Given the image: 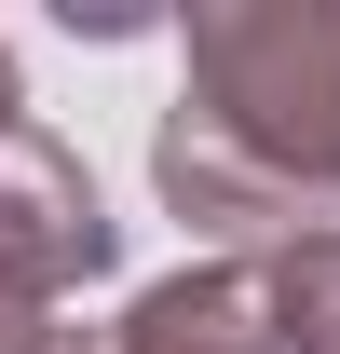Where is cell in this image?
Instances as JSON below:
<instances>
[{"mask_svg":"<svg viewBox=\"0 0 340 354\" xmlns=\"http://www.w3.org/2000/svg\"><path fill=\"white\" fill-rule=\"evenodd\" d=\"M0 109H14V68H0Z\"/></svg>","mask_w":340,"mask_h":354,"instance_id":"1","label":"cell"}]
</instances>
